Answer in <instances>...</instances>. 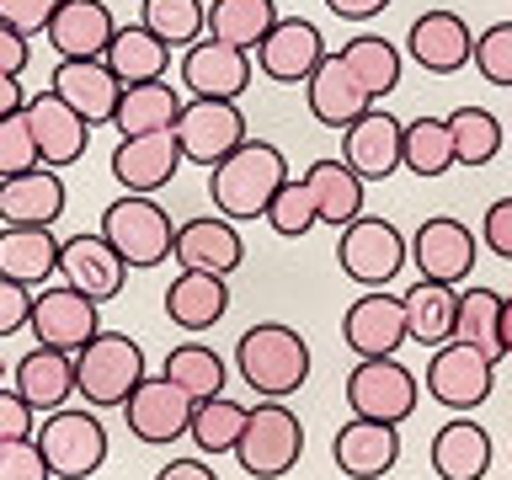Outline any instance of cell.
Returning a JSON list of instances; mask_svg holds the SVG:
<instances>
[{
	"instance_id": "cell-1",
	"label": "cell",
	"mask_w": 512,
	"mask_h": 480,
	"mask_svg": "<svg viewBox=\"0 0 512 480\" xmlns=\"http://www.w3.org/2000/svg\"><path fill=\"white\" fill-rule=\"evenodd\" d=\"M288 182V160L278 144L267 139H246L240 150H230L208 171V198H214V214L224 219H267L278 187Z\"/></svg>"
},
{
	"instance_id": "cell-2",
	"label": "cell",
	"mask_w": 512,
	"mask_h": 480,
	"mask_svg": "<svg viewBox=\"0 0 512 480\" xmlns=\"http://www.w3.org/2000/svg\"><path fill=\"white\" fill-rule=\"evenodd\" d=\"M235 374H240V384H251V395L288 400L310 379V342L294 326H283V320H262V326L240 331Z\"/></svg>"
},
{
	"instance_id": "cell-3",
	"label": "cell",
	"mask_w": 512,
	"mask_h": 480,
	"mask_svg": "<svg viewBox=\"0 0 512 480\" xmlns=\"http://www.w3.org/2000/svg\"><path fill=\"white\" fill-rule=\"evenodd\" d=\"M144 379V347L128 331H96L86 347L75 352V395L96 411H123V400L139 390Z\"/></svg>"
},
{
	"instance_id": "cell-4",
	"label": "cell",
	"mask_w": 512,
	"mask_h": 480,
	"mask_svg": "<svg viewBox=\"0 0 512 480\" xmlns=\"http://www.w3.org/2000/svg\"><path fill=\"white\" fill-rule=\"evenodd\" d=\"M32 438H38L54 480H91L107 464V427H102V416H96V406L91 411L86 406L48 411Z\"/></svg>"
},
{
	"instance_id": "cell-5",
	"label": "cell",
	"mask_w": 512,
	"mask_h": 480,
	"mask_svg": "<svg viewBox=\"0 0 512 480\" xmlns=\"http://www.w3.org/2000/svg\"><path fill=\"white\" fill-rule=\"evenodd\" d=\"M102 235L128 267H160L176 246V224L150 192H123L118 203L102 208Z\"/></svg>"
},
{
	"instance_id": "cell-6",
	"label": "cell",
	"mask_w": 512,
	"mask_h": 480,
	"mask_svg": "<svg viewBox=\"0 0 512 480\" xmlns=\"http://www.w3.org/2000/svg\"><path fill=\"white\" fill-rule=\"evenodd\" d=\"M411 262V240L400 235V224L363 214L347 230H336V267L363 288H390L400 278V267Z\"/></svg>"
},
{
	"instance_id": "cell-7",
	"label": "cell",
	"mask_w": 512,
	"mask_h": 480,
	"mask_svg": "<svg viewBox=\"0 0 512 480\" xmlns=\"http://www.w3.org/2000/svg\"><path fill=\"white\" fill-rule=\"evenodd\" d=\"M347 411L368 416V422H411L416 406H422V384L400 358H358L347 374Z\"/></svg>"
},
{
	"instance_id": "cell-8",
	"label": "cell",
	"mask_w": 512,
	"mask_h": 480,
	"mask_svg": "<svg viewBox=\"0 0 512 480\" xmlns=\"http://www.w3.org/2000/svg\"><path fill=\"white\" fill-rule=\"evenodd\" d=\"M299 454H304V422L283 406V400H262V406L251 411L246 432H240L235 464L251 480H283L299 464Z\"/></svg>"
},
{
	"instance_id": "cell-9",
	"label": "cell",
	"mask_w": 512,
	"mask_h": 480,
	"mask_svg": "<svg viewBox=\"0 0 512 480\" xmlns=\"http://www.w3.org/2000/svg\"><path fill=\"white\" fill-rule=\"evenodd\" d=\"M251 134H246V112L240 102H219V96H187L182 118H176V144L192 166H208L214 171L230 150H240Z\"/></svg>"
},
{
	"instance_id": "cell-10",
	"label": "cell",
	"mask_w": 512,
	"mask_h": 480,
	"mask_svg": "<svg viewBox=\"0 0 512 480\" xmlns=\"http://www.w3.org/2000/svg\"><path fill=\"white\" fill-rule=\"evenodd\" d=\"M411 262H416L422 278L459 288L480 262V235L454 214H432V219L416 224V235H411Z\"/></svg>"
},
{
	"instance_id": "cell-11",
	"label": "cell",
	"mask_w": 512,
	"mask_h": 480,
	"mask_svg": "<svg viewBox=\"0 0 512 480\" xmlns=\"http://www.w3.org/2000/svg\"><path fill=\"white\" fill-rule=\"evenodd\" d=\"M496 363L470 342H443L427 358V395L448 411H475L480 400H491Z\"/></svg>"
},
{
	"instance_id": "cell-12",
	"label": "cell",
	"mask_w": 512,
	"mask_h": 480,
	"mask_svg": "<svg viewBox=\"0 0 512 480\" xmlns=\"http://www.w3.org/2000/svg\"><path fill=\"white\" fill-rule=\"evenodd\" d=\"M326 54L331 48H326V38H320V27L310 16H278V27L251 48L256 75H267L272 86H304Z\"/></svg>"
},
{
	"instance_id": "cell-13",
	"label": "cell",
	"mask_w": 512,
	"mask_h": 480,
	"mask_svg": "<svg viewBox=\"0 0 512 480\" xmlns=\"http://www.w3.org/2000/svg\"><path fill=\"white\" fill-rule=\"evenodd\" d=\"M192 400L182 384H171L166 374H144L139 379V390L123 400V416H128V432H134L139 443H150V448H171L176 438H187V427H192Z\"/></svg>"
},
{
	"instance_id": "cell-14",
	"label": "cell",
	"mask_w": 512,
	"mask_h": 480,
	"mask_svg": "<svg viewBox=\"0 0 512 480\" xmlns=\"http://www.w3.org/2000/svg\"><path fill=\"white\" fill-rule=\"evenodd\" d=\"M342 342L358 352V358H395V352L411 342L406 299L384 294V288H363L342 315Z\"/></svg>"
},
{
	"instance_id": "cell-15",
	"label": "cell",
	"mask_w": 512,
	"mask_h": 480,
	"mask_svg": "<svg viewBox=\"0 0 512 480\" xmlns=\"http://www.w3.org/2000/svg\"><path fill=\"white\" fill-rule=\"evenodd\" d=\"M342 160L363 182H390L395 171H406V123L384 107H368L358 123L342 128Z\"/></svg>"
},
{
	"instance_id": "cell-16",
	"label": "cell",
	"mask_w": 512,
	"mask_h": 480,
	"mask_svg": "<svg viewBox=\"0 0 512 480\" xmlns=\"http://www.w3.org/2000/svg\"><path fill=\"white\" fill-rule=\"evenodd\" d=\"M96 310H102V304L86 299L75 283H48V288H38V299H32V336H38L43 347L80 352L96 331H102Z\"/></svg>"
},
{
	"instance_id": "cell-17",
	"label": "cell",
	"mask_w": 512,
	"mask_h": 480,
	"mask_svg": "<svg viewBox=\"0 0 512 480\" xmlns=\"http://www.w3.org/2000/svg\"><path fill=\"white\" fill-rule=\"evenodd\" d=\"M256 59L235 43L219 38H198L192 48H182V86L187 96H219V102H240L251 86Z\"/></svg>"
},
{
	"instance_id": "cell-18",
	"label": "cell",
	"mask_w": 512,
	"mask_h": 480,
	"mask_svg": "<svg viewBox=\"0 0 512 480\" xmlns=\"http://www.w3.org/2000/svg\"><path fill=\"white\" fill-rule=\"evenodd\" d=\"M27 123H32V139H38V155L43 166H75V160H86V144H91V123L80 118V112L64 102L59 91H32L27 96Z\"/></svg>"
},
{
	"instance_id": "cell-19",
	"label": "cell",
	"mask_w": 512,
	"mask_h": 480,
	"mask_svg": "<svg viewBox=\"0 0 512 480\" xmlns=\"http://www.w3.org/2000/svg\"><path fill=\"white\" fill-rule=\"evenodd\" d=\"M331 459L347 480H384L400 464V427L368 422V416H347L331 438Z\"/></svg>"
},
{
	"instance_id": "cell-20",
	"label": "cell",
	"mask_w": 512,
	"mask_h": 480,
	"mask_svg": "<svg viewBox=\"0 0 512 480\" xmlns=\"http://www.w3.org/2000/svg\"><path fill=\"white\" fill-rule=\"evenodd\" d=\"M406 54L422 64L427 75H459L475 59V32L459 11H422L406 32Z\"/></svg>"
},
{
	"instance_id": "cell-21",
	"label": "cell",
	"mask_w": 512,
	"mask_h": 480,
	"mask_svg": "<svg viewBox=\"0 0 512 480\" xmlns=\"http://www.w3.org/2000/svg\"><path fill=\"white\" fill-rule=\"evenodd\" d=\"M182 166H187V155L176 144V128L118 139V150H112V182L123 192H160Z\"/></svg>"
},
{
	"instance_id": "cell-22",
	"label": "cell",
	"mask_w": 512,
	"mask_h": 480,
	"mask_svg": "<svg viewBox=\"0 0 512 480\" xmlns=\"http://www.w3.org/2000/svg\"><path fill=\"white\" fill-rule=\"evenodd\" d=\"M304 102H310V118L320 128H336V134H342L347 123H358L363 112L374 107V96L363 91V80L347 70L342 48H336V54H326L315 64V75L304 80Z\"/></svg>"
},
{
	"instance_id": "cell-23",
	"label": "cell",
	"mask_w": 512,
	"mask_h": 480,
	"mask_svg": "<svg viewBox=\"0 0 512 480\" xmlns=\"http://www.w3.org/2000/svg\"><path fill=\"white\" fill-rule=\"evenodd\" d=\"M171 262H176V267H198V272H219V278H230V272L246 262V240H240L235 219L198 214V219L176 224Z\"/></svg>"
},
{
	"instance_id": "cell-24",
	"label": "cell",
	"mask_w": 512,
	"mask_h": 480,
	"mask_svg": "<svg viewBox=\"0 0 512 480\" xmlns=\"http://www.w3.org/2000/svg\"><path fill=\"white\" fill-rule=\"evenodd\" d=\"M59 278H64V283H75L86 299L107 304V299H118V294H123L128 262L107 246V235H102V230H96V235H70V240H64V251H59Z\"/></svg>"
},
{
	"instance_id": "cell-25",
	"label": "cell",
	"mask_w": 512,
	"mask_h": 480,
	"mask_svg": "<svg viewBox=\"0 0 512 480\" xmlns=\"http://www.w3.org/2000/svg\"><path fill=\"white\" fill-rule=\"evenodd\" d=\"M64 176L54 166H38V171H22V176H6L0 182V224H27V230H54L64 219Z\"/></svg>"
},
{
	"instance_id": "cell-26",
	"label": "cell",
	"mask_w": 512,
	"mask_h": 480,
	"mask_svg": "<svg viewBox=\"0 0 512 480\" xmlns=\"http://www.w3.org/2000/svg\"><path fill=\"white\" fill-rule=\"evenodd\" d=\"M43 38L59 59H102L118 38V16L107 11V0H59Z\"/></svg>"
},
{
	"instance_id": "cell-27",
	"label": "cell",
	"mask_w": 512,
	"mask_h": 480,
	"mask_svg": "<svg viewBox=\"0 0 512 480\" xmlns=\"http://www.w3.org/2000/svg\"><path fill=\"white\" fill-rule=\"evenodd\" d=\"M48 91H59L91 128H102L118 112L123 80L107 70V59H59L54 75H48Z\"/></svg>"
},
{
	"instance_id": "cell-28",
	"label": "cell",
	"mask_w": 512,
	"mask_h": 480,
	"mask_svg": "<svg viewBox=\"0 0 512 480\" xmlns=\"http://www.w3.org/2000/svg\"><path fill=\"white\" fill-rule=\"evenodd\" d=\"M491 432L470 422V411H454L448 422L432 432V448H427V459H432V470H438V480H486L491 470Z\"/></svg>"
},
{
	"instance_id": "cell-29",
	"label": "cell",
	"mask_w": 512,
	"mask_h": 480,
	"mask_svg": "<svg viewBox=\"0 0 512 480\" xmlns=\"http://www.w3.org/2000/svg\"><path fill=\"white\" fill-rule=\"evenodd\" d=\"M224 310H230V283L219 272H198V267H182L166 288V320L176 331H214Z\"/></svg>"
},
{
	"instance_id": "cell-30",
	"label": "cell",
	"mask_w": 512,
	"mask_h": 480,
	"mask_svg": "<svg viewBox=\"0 0 512 480\" xmlns=\"http://www.w3.org/2000/svg\"><path fill=\"white\" fill-rule=\"evenodd\" d=\"M11 390L22 395L38 416L70 406V395H75V352H59V347L38 342L22 363L11 368Z\"/></svg>"
},
{
	"instance_id": "cell-31",
	"label": "cell",
	"mask_w": 512,
	"mask_h": 480,
	"mask_svg": "<svg viewBox=\"0 0 512 480\" xmlns=\"http://www.w3.org/2000/svg\"><path fill=\"white\" fill-rule=\"evenodd\" d=\"M64 240L54 230H27V224H0V278H16L27 288H48L59 278Z\"/></svg>"
},
{
	"instance_id": "cell-32",
	"label": "cell",
	"mask_w": 512,
	"mask_h": 480,
	"mask_svg": "<svg viewBox=\"0 0 512 480\" xmlns=\"http://www.w3.org/2000/svg\"><path fill=\"white\" fill-rule=\"evenodd\" d=\"M304 182L315 192V214L320 224H331V230H347L352 219H363V176L347 166L342 155H320L310 160V171H304Z\"/></svg>"
},
{
	"instance_id": "cell-33",
	"label": "cell",
	"mask_w": 512,
	"mask_h": 480,
	"mask_svg": "<svg viewBox=\"0 0 512 480\" xmlns=\"http://www.w3.org/2000/svg\"><path fill=\"white\" fill-rule=\"evenodd\" d=\"M182 107H187V96L176 91L171 80H139V86H123L118 112H112V128H118V139L160 134V128H176Z\"/></svg>"
},
{
	"instance_id": "cell-34",
	"label": "cell",
	"mask_w": 512,
	"mask_h": 480,
	"mask_svg": "<svg viewBox=\"0 0 512 480\" xmlns=\"http://www.w3.org/2000/svg\"><path fill=\"white\" fill-rule=\"evenodd\" d=\"M400 299H406L411 342H422V347H443V342H454V320H459V288H454V283L416 278Z\"/></svg>"
},
{
	"instance_id": "cell-35",
	"label": "cell",
	"mask_w": 512,
	"mask_h": 480,
	"mask_svg": "<svg viewBox=\"0 0 512 480\" xmlns=\"http://www.w3.org/2000/svg\"><path fill=\"white\" fill-rule=\"evenodd\" d=\"M107 70L123 80V86H139V80H166L171 70V43H160L150 27H118V38L107 43Z\"/></svg>"
},
{
	"instance_id": "cell-36",
	"label": "cell",
	"mask_w": 512,
	"mask_h": 480,
	"mask_svg": "<svg viewBox=\"0 0 512 480\" xmlns=\"http://www.w3.org/2000/svg\"><path fill=\"white\" fill-rule=\"evenodd\" d=\"M278 27V0H208V38L251 48Z\"/></svg>"
},
{
	"instance_id": "cell-37",
	"label": "cell",
	"mask_w": 512,
	"mask_h": 480,
	"mask_svg": "<svg viewBox=\"0 0 512 480\" xmlns=\"http://www.w3.org/2000/svg\"><path fill=\"white\" fill-rule=\"evenodd\" d=\"M454 342L480 347L491 363H502V294L486 283L459 288V320H454Z\"/></svg>"
},
{
	"instance_id": "cell-38",
	"label": "cell",
	"mask_w": 512,
	"mask_h": 480,
	"mask_svg": "<svg viewBox=\"0 0 512 480\" xmlns=\"http://www.w3.org/2000/svg\"><path fill=\"white\" fill-rule=\"evenodd\" d=\"M342 59H347V70L363 80V91L374 96V102H379V96H390L400 86V70H406L400 48L390 38H379V32H358V38H347Z\"/></svg>"
},
{
	"instance_id": "cell-39",
	"label": "cell",
	"mask_w": 512,
	"mask_h": 480,
	"mask_svg": "<svg viewBox=\"0 0 512 480\" xmlns=\"http://www.w3.org/2000/svg\"><path fill=\"white\" fill-rule=\"evenodd\" d=\"M246 422H251V411L240 406V400L214 395V400H198V406H192L187 438L198 443V454L219 459V454H235V448H240V432H246Z\"/></svg>"
},
{
	"instance_id": "cell-40",
	"label": "cell",
	"mask_w": 512,
	"mask_h": 480,
	"mask_svg": "<svg viewBox=\"0 0 512 480\" xmlns=\"http://www.w3.org/2000/svg\"><path fill=\"white\" fill-rule=\"evenodd\" d=\"M448 128H454V155H459V166H491L496 155H502V144H507V128L502 118H496L491 107H475V102H464L448 112Z\"/></svg>"
},
{
	"instance_id": "cell-41",
	"label": "cell",
	"mask_w": 512,
	"mask_h": 480,
	"mask_svg": "<svg viewBox=\"0 0 512 480\" xmlns=\"http://www.w3.org/2000/svg\"><path fill=\"white\" fill-rule=\"evenodd\" d=\"M160 374H166L171 384H182L192 400L224 395V358L208 342H176L166 352V363H160Z\"/></svg>"
},
{
	"instance_id": "cell-42",
	"label": "cell",
	"mask_w": 512,
	"mask_h": 480,
	"mask_svg": "<svg viewBox=\"0 0 512 480\" xmlns=\"http://www.w3.org/2000/svg\"><path fill=\"white\" fill-rule=\"evenodd\" d=\"M139 22L171 48H192L208 38V0H139Z\"/></svg>"
},
{
	"instance_id": "cell-43",
	"label": "cell",
	"mask_w": 512,
	"mask_h": 480,
	"mask_svg": "<svg viewBox=\"0 0 512 480\" xmlns=\"http://www.w3.org/2000/svg\"><path fill=\"white\" fill-rule=\"evenodd\" d=\"M459 166V155H454V128H448V118H416L406 123V171L416 176H443V171H454Z\"/></svg>"
},
{
	"instance_id": "cell-44",
	"label": "cell",
	"mask_w": 512,
	"mask_h": 480,
	"mask_svg": "<svg viewBox=\"0 0 512 480\" xmlns=\"http://www.w3.org/2000/svg\"><path fill=\"white\" fill-rule=\"evenodd\" d=\"M267 224H272L283 240H299V235H310L315 224H320L315 192H310V182H304V176H288V182L278 187V198H272V208H267Z\"/></svg>"
},
{
	"instance_id": "cell-45",
	"label": "cell",
	"mask_w": 512,
	"mask_h": 480,
	"mask_svg": "<svg viewBox=\"0 0 512 480\" xmlns=\"http://www.w3.org/2000/svg\"><path fill=\"white\" fill-rule=\"evenodd\" d=\"M38 166H43V155H38V139H32L27 112L0 118V182H6V176H22V171H38Z\"/></svg>"
},
{
	"instance_id": "cell-46",
	"label": "cell",
	"mask_w": 512,
	"mask_h": 480,
	"mask_svg": "<svg viewBox=\"0 0 512 480\" xmlns=\"http://www.w3.org/2000/svg\"><path fill=\"white\" fill-rule=\"evenodd\" d=\"M475 70L486 86H507L512 91V22H491L486 32L475 38Z\"/></svg>"
},
{
	"instance_id": "cell-47",
	"label": "cell",
	"mask_w": 512,
	"mask_h": 480,
	"mask_svg": "<svg viewBox=\"0 0 512 480\" xmlns=\"http://www.w3.org/2000/svg\"><path fill=\"white\" fill-rule=\"evenodd\" d=\"M0 480H54V470H48L38 438H11V443H0Z\"/></svg>"
},
{
	"instance_id": "cell-48",
	"label": "cell",
	"mask_w": 512,
	"mask_h": 480,
	"mask_svg": "<svg viewBox=\"0 0 512 480\" xmlns=\"http://www.w3.org/2000/svg\"><path fill=\"white\" fill-rule=\"evenodd\" d=\"M32 299H38V288L0 278V336H16V331L32 326Z\"/></svg>"
},
{
	"instance_id": "cell-49",
	"label": "cell",
	"mask_w": 512,
	"mask_h": 480,
	"mask_svg": "<svg viewBox=\"0 0 512 480\" xmlns=\"http://www.w3.org/2000/svg\"><path fill=\"white\" fill-rule=\"evenodd\" d=\"M54 11H59V0H0V22L16 27L22 38H38V32H48Z\"/></svg>"
},
{
	"instance_id": "cell-50",
	"label": "cell",
	"mask_w": 512,
	"mask_h": 480,
	"mask_svg": "<svg viewBox=\"0 0 512 480\" xmlns=\"http://www.w3.org/2000/svg\"><path fill=\"white\" fill-rule=\"evenodd\" d=\"M480 246L491 256H502V262H512V198H496L486 208V219H480Z\"/></svg>"
},
{
	"instance_id": "cell-51",
	"label": "cell",
	"mask_w": 512,
	"mask_h": 480,
	"mask_svg": "<svg viewBox=\"0 0 512 480\" xmlns=\"http://www.w3.org/2000/svg\"><path fill=\"white\" fill-rule=\"evenodd\" d=\"M32 432H38V411H32L27 400L6 384V390H0V443H11V438H32Z\"/></svg>"
},
{
	"instance_id": "cell-52",
	"label": "cell",
	"mask_w": 512,
	"mask_h": 480,
	"mask_svg": "<svg viewBox=\"0 0 512 480\" xmlns=\"http://www.w3.org/2000/svg\"><path fill=\"white\" fill-rule=\"evenodd\" d=\"M27 64H32V38L0 22V75H22Z\"/></svg>"
},
{
	"instance_id": "cell-53",
	"label": "cell",
	"mask_w": 512,
	"mask_h": 480,
	"mask_svg": "<svg viewBox=\"0 0 512 480\" xmlns=\"http://www.w3.org/2000/svg\"><path fill=\"white\" fill-rule=\"evenodd\" d=\"M331 16H342V22H368V16L390 11V0H326Z\"/></svg>"
},
{
	"instance_id": "cell-54",
	"label": "cell",
	"mask_w": 512,
	"mask_h": 480,
	"mask_svg": "<svg viewBox=\"0 0 512 480\" xmlns=\"http://www.w3.org/2000/svg\"><path fill=\"white\" fill-rule=\"evenodd\" d=\"M155 480H219V475L208 470L203 459H171V464H166V470H160Z\"/></svg>"
},
{
	"instance_id": "cell-55",
	"label": "cell",
	"mask_w": 512,
	"mask_h": 480,
	"mask_svg": "<svg viewBox=\"0 0 512 480\" xmlns=\"http://www.w3.org/2000/svg\"><path fill=\"white\" fill-rule=\"evenodd\" d=\"M22 75H0V118H11V112H22L27 107V91L16 86Z\"/></svg>"
},
{
	"instance_id": "cell-56",
	"label": "cell",
	"mask_w": 512,
	"mask_h": 480,
	"mask_svg": "<svg viewBox=\"0 0 512 480\" xmlns=\"http://www.w3.org/2000/svg\"><path fill=\"white\" fill-rule=\"evenodd\" d=\"M502 358H512V299H502Z\"/></svg>"
},
{
	"instance_id": "cell-57",
	"label": "cell",
	"mask_w": 512,
	"mask_h": 480,
	"mask_svg": "<svg viewBox=\"0 0 512 480\" xmlns=\"http://www.w3.org/2000/svg\"><path fill=\"white\" fill-rule=\"evenodd\" d=\"M0 390H6V363H0Z\"/></svg>"
}]
</instances>
